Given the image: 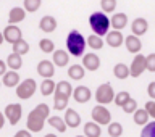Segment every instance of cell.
<instances>
[{
	"instance_id": "cell-22",
	"label": "cell",
	"mask_w": 155,
	"mask_h": 137,
	"mask_svg": "<svg viewBox=\"0 0 155 137\" xmlns=\"http://www.w3.org/2000/svg\"><path fill=\"white\" fill-rule=\"evenodd\" d=\"M102 134V126H99L94 121H89V123L84 124V135L86 137H100Z\"/></svg>"
},
{
	"instance_id": "cell-33",
	"label": "cell",
	"mask_w": 155,
	"mask_h": 137,
	"mask_svg": "<svg viewBox=\"0 0 155 137\" xmlns=\"http://www.w3.org/2000/svg\"><path fill=\"white\" fill-rule=\"evenodd\" d=\"M29 52V44L26 41H19L16 44H13V53H16V55H26Z\"/></svg>"
},
{
	"instance_id": "cell-20",
	"label": "cell",
	"mask_w": 155,
	"mask_h": 137,
	"mask_svg": "<svg viewBox=\"0 0 155 137\" xmlns=\"http://www.w3.org/2000/svg\"><path fill=\"white\" fill-rule=\"evenodd\" d=\"M68 61H70V53L65 52V50H55L53 52V55H52V63L55 66H66L68 65Z\"/></svg>"
},
{
	"instance_id": "cell-32",
	"label": "cell",
	"mask_w": 155,
	"mask_h": 137,
	"mask_svg": "<svg viewBox=\"0 0 155 137\" xmlns=\"http://www.w3.org/2000/svg\"><path fill=\"white\" fill-rule=\"evenodd\" d=\"M41 5H42V0H24L23 8H24V11H28V13H34L41 8Z\"/></svg>"
},
{
	"instance_id": "cell-16",
	"label": "cell",
	"mask_w": 155,
	"mask_h": 137,
	"mask_svg": "<svg viewBox=\"0 0 155 137\" xmlns=\"http://www.w3.org/2000/svg\"><path fill=\"white\" fill-rule=\"evenodd\" d=\"M107 44L113 48H118L124 44V36L121 34V31H108V34H107Z\"/></svg>"
},
{
	"instance_id": "cell-47",
	"label": "cell",
	"mask_w": 155,
	"mask_h": 137,
	"mask_svg": "<svg viewBox=\"0 0 155 137\" xmlns=\"http://www.w3.org/2000/svg\"><path fill=\"white\" fill-rule=\"evenodd\" d=\"M44 137H58L57 134H47V135H44Z\"/></svg>"
},
{
	"instance_id": "cell-4",
	"label": "cell",
	"mask_w": 155,
	"mask_h": 137,
	"mask_svg": "<svg viewBox=\"0 0 155 137\" xmlns=\"http://www.w3.org/2000/svg\"><path fill=\"white\" fill-rule=\"evenodd\" d=\"M95 100L99 105H108L115 100V90L111 87L110 82H105V84H100L95 90Z\"/></svg>"
},
{
	"instance_id": "cell-18",
	"label": "cell",
	"mask_w": 155,
	"mask_h": 137,
	"mask_svg": "<svg viewBox=\"0 0 155 137\" xmlns=\"http://www.w3.org/2000/svg\"><path fill=\"white\" fill-rule=\"evenodd\" d=\"M39 28H41V31L50 34L57 29V19L50 16V15H45V16H42L41 23H39Z\"/></svg>"
},
{
	"instance_id": "cell-28",
	"label": "cell",
	"mask_w": 155,
	"mask_h": 137,
	"mask_svg": "<svg viewBox=\"0 0 155 137\" xmlns=\"http://www.w3.org/2000/svg\"><path fill=\"white\" fill-rule=\"evenodd\" d=\"M55 87H57V84L52 79H44L42 84H41V94L45 95V97L55 94Z\"/></svg>"
},
{
	"instance_id": "cell-40",
	"label": "cell",
	"mask_w": 155,
	"mask_h": 137,
	"mask_svg": "<svg viewBox=\"0 0 155 137\" xmlns=\"http://www.w3.org/2000/svg\"><path fill=\"white\" fill-rule=\"evenodd\" d=\"M136 110H137V102H136L134 99H129V102L123 106V111H124V113H128V115L134 113Z\"/></svg>"
},
{
	"instance_id": "cell-7",
	"label": "cell",
	"mask_w": 155,
	"mask_h": 137,
	"mask_svg": "<svg viewBox=\"0 0 155 137\" xmlns=\"http://www.w3.org/2000/svg\"><path fill=\"white\" fill-rule=\"evenodd\" d=\"M5 119H8V123L12 126H16L19 123V119H21V115H23V108L19 103H10L5 106Z\"/></svg>"
},
{
	"instance_id": "cell-30",
	"label": "cell",
	"mask_w": 155,
	"mask_h": 137,
	"mask_svg": "<svg viewBox=\"0 0 155 137\" xmlns=\"http://www.w3.org/2000/svg\"><path fill=\"white\" fill-rule=\"evenodd\" d=\"M86 44L92 48V50H100V48L104 47V39L99 37V36H95V34H92V36L87 37Z\"/></svg>"
},
{
	"instance_id": "cell-31",
	"label": "cell",
	"mask_w": 155,
	"mask_h": 137,
	"mask_svg": "<svg viewBox=\"0 0 155 137\" xmlns=\"http://www.w3.org/2000/svg\"><path fill=\"white\" fill-rule=\"evenodd\" d=\"M68 100L70 99H66V97H63L60 94H53V108L58 110V111L65 110L68 106Z\"/></svg>"
},
{
	"instance_id": "cell-14",
	"label": "cell",
	"mask_w": 155,
	"mask_h": 137,
	"mask_svg": "<svg viewBox=\"0 0 155 137\" xmlns=\"http://www.w3.org/2000/svg\"><path fill=\"white\" fill-rule=\"evenodd\" d=\"M24 18H26V11H24V8L13 7L12 10H10V13H8V24H15V26H16L18 23L24 21Z\"/></svg>"
},
{
	"instance_id": "cell-48",
	"label": "cell",
	"mask_w": 155,
	"mask_h": 137,
	"mask_svg": "<svg viewBox=\"0 0 155 137\" xmlns=\"http://www.w3.org/2000/svg\"><path fill=\"white\" fill-rule=\"evenodd\" d=\"M76 137H86V135H76Z\"/></svg>"
},
{
	"instance_id": "cell-45",
	"label": "cell",
	"mask_w": 155,
	"mask_h": 137,
	"mask_svg": "<svg viewBox=\"0 0 155 137\" xmlns=\"http://www.w3.org/2000/svg\"><path fill=\"white\" fill-rule=\"evenodd\" d=\"M5 126V115L2 113V111H0V129H2Z\"/></svg>"
},
{
	"instance_id": "cell-15",
	"label": "cell",
	"mask_w": 155,
	"mask_h": 137,
	"mask_svg": "<svg viewBox=\"0 0 155 137\" xmlns=\"http://www.w3.org/2000/svg\"><path fill=\"white\" fill-rule=\"evenodd\" d=\"M65 124L66 128H78L81 124V116L78 111H74L73 108H66V113H65Z\"/></svg>"
},
{
	"instance_id": "cell-42",
	"label": "cell",
	"mask_w": 155,
	"mask_h": 137,
	"mask_svg": "<svg viewBox=\"0 0 155 137\" xmlns=\"http://www.w3.org/2000/svg\"><path fill=\"white\" fill-rule=\"evenodd\" d=\"M147 94H149L150 99L155 102V82H150V84H149V87H147Z\"/></svg>"
},
{
	"instance_id": "cell-36",
	"label": "cell",
	"mask_w": 155,
	"mask_h": 137,
	"mask_svg": "<svg viewBox=\"0 0 155 137\" xmlns=\"http://www.w3.org/2000/svg\"><path fill=\"white\" fill-rule=\"evenodd\" d=\"M129 99H131L129 94L123 90V92H120V94H116V95H115V100H113V102H115V103L118 105V106H121V108H123V106L129 102Z\"/></svg>"
},
{
	"instance_id": "cell-27",
	"label": "cell",
	"mask_w": 155,
	"mask_h": 137,
	"mask_svg": "<svg viewBox=\"0 0 155 137\" xmlns=\"http://www.w3.org/2000/svg\"><path fill=\"white\" fill-rule=\"evenodd\" d=\"M48 124L52 126V128H55L58 132H66V124L65 121H63V118H60V116H48Z\"/></svg>"
},
{
	"instance_id": "cell-12",
	"label": "cell",
	"mask_w": 155,
	"mask_h": 137,
	"mask_svg": "<svg viewBox=\"0 0 155 137\" xmlns=\"http://www.w3.org/2000/svg\"><path fill=\"white\" fill-rule=\"evenodd\" d=\"M82 68L87 71H97L100 68V58L92 52L87 53V55L82 57Z\"/></svg>"
},
{
	"instance_id": "cell-37",
	"label": "cell",
	"mask_w": 155,
	"mask_h": 137,
	"mask_svg": "<svg viewBox=\"0 0 155 137\" xmlns=\"http://www.w3.org/2000/svg\"><path fill=\"white\" fill-rule=\"evenodd\" d=\"M108 134H110V137H120L123 134V126L120 123H110L108 124Z\"/></svg>"
},
{
	"instance_id": "cell-39",
	"label": "cell",
	"mask_w": 155,
	"mask_h": 137,
	"mask_svg": "<svg viewBox=\"0 0 155 137\" xmlns=\"http://www.w3.org/2000/svg\"><path fill=\"white\" fill-rule=\"evenodd\" d=\"M145 70L155 73V53H150V55L145 57Z\"/></svg>"
},
{
	"instance_id": "cell-25",
	"label": "cell",
	"mask_w": 155,
	"mask_h": 137,
	"mask_svg": "<svg viewBox=\"0 0 155 137\" xmlns=\"http://www.w3.org/2000/svg\"><path fill=\"white\" fill-rule=\"evenodd\" d=\"M55 94H60L63 97H66V99H70L73 95V87L68 81H60L55 87Z\"/></svg>"
},
{
	"instance_id": "cell-19",
	"label": "cell",
	"mask_w": 155,
	"mask_h": 137,
	"mask_svg": "<svg viewBox=\"0 0 155 137\" xmlns=\"http://www.w3.org/2000/svg\"><path fill=\"white\" fill-rule=\"evenodd\" d=\"M126 24H128V16H126V13H115L110 19V26L113 28V31H121Z\"/></svg>"
},
{
	"instance_id": "cell-1",
	"label": "cell",
	"mask_w": 155,
	"mask_h": 137,
	"mask_svg": "<svg viewBox=\"0 0 155 137\" xmlns=\"http://www.w3.org/2000/svg\"><path fill=\"white\" fill-rule=\"evenodd\" d=\"M48 115H50V108H48V105L39 103L36 108L28 115L26 128H28L29 132H39V131H42L45 121L48 119Z\"/></svg>"
},
{
	"instance_id": "cell-44",
	"label": "cell",
	"mask_w": 155,
	"mask_h": 137,
	"mask_svg": "<svg viewBox=\"0 0 155 137\" xmlns=\"http://www.w3.org/2000/svg\"><path fill=\"white\" fill-rule=\"evenodd\" d=\"M7 63H5L3 60H0V76H3L5 74V73H7Z\"/></svg>"
},
{
	"instance_id": "cell-43",
	"label": "cell",
	"mask_w": 155,
	"mask_h": 137,
	"mask_svg": "<svg viewBox=\"0 0 155 137\" xmlns=\"http://www.w3.org/2000/svg\"><path fill=\"white\" fill-rule=\"evenodd\" d=\"M13 137H32V134L29 132V131H26V129H23V131H18V132L15 134Z\"/></svg>"
},
{
	"instance_id": "cell-13",
	"label": "cell",
	"mask_w": 155,
	"mask_h": 137,
	"mask_svg": "<svg viewBox=\"0 0 155 137\" xmlns=\"http://www.w3.org/2000/svg\"><path fill=\"white\" fill-rule=\"evenodd\" d=\"M149 29V23L147 19L144 18H136L133 23H131V31H133V36L139 37V36H144Z\"/></svg>"
},
{
	"instance_id": "cell-17",
	"label": "cell",
	"mask_w": 155,
	"mask_h": 137,
	"mask_svg": "<svg viewBox=\"0 0 155 137\" xmlns=\"http://www.w3.org/2000/svg\"><path fill=\"white\" fill-rule=\"evenodd\" d=\"M124 45H126L129 53H139L140 48H142V42H140L139 37H136V36L131 34V36L124 37Z\"/></svg>"
},
{
	"instance_id": "cell-49",
	"label": "cell",
	"mask_w": 155,
	"mask_h": 137,
	"mask_svg": "<svg viewBox=\"0 0 155 137\" xmlns=\"http://www.w3.org/2000/svg\"><path fill=\"white\" fill-rule=\"evenodd\" d=\"M0 84H2V82H0Z\"/></svg>"
},
{
	"instance_id": "cell-38",
	"label": "cell",
	"mask_w": 155,
	"mask_h": 137,
	"mask_svg": "<svg viewBox=\"0 0 155 137\" xmlns=\"http://www.w3.org/2000/svg\"><path fill=\"white\" fill-rule=\"evenodd\" d=\"M140 137H155V121L144 126L142 132H140Z\"/></svg>"
},
{
	"instance_id": "cell-41",
	"label": "cell",
	"mask_w": 155,
	"mask_h": 137,
	"mask_svg": "<svg viewBox=\"0 0 155 137\" xmlns=\"http://www.w3.org/2000/svg\"><path fill=\"white\" fill-rule=\"evenodd\" d=\"M144 108H145V111L149 113V116H150V118H152V119H155V102H153V100H149L147 103H145V106H144Z\"/></svg>"
},
{
	"instance_id": "cell-11",
	"label": "cell",
	"mask_w": 155,
	"mask_h": 137,
	"mask_svg": "<svg viewBox=\"0 0 155 137\" xmlns=\"http://www.w3.org/2000/svg\"><path fill=\"white\" fill-rule=\"evenodd\" d=\"M71 97L78 102V103H86V102L91 100L92 92H91L89 87H86V86H78L76 89H73V95Z\"/></svg>"
},
{
	"instance_id": "cell-23",
	"label": "cell",
	"mask_w": 155,
	"mask_h": 137,
	"mask_svg": "<svg viewBox=\"0 0 155 137\" xmlns=\"http://www.w3.org/2000/svg\"><path fill=\"white\" fill-rule=\"evenodd\" d=\"M86 74V70L82 68V65H71L68 68V76L73 81H81Z\"/></svg>"
},
{
	"instance_id": "cell-21",
	"label": "cell",
	"mask_w": 155,
	"mask_h": 137,
	"mask_svg": "<svg viewBox=\"0 0 155 137\" xmlns=\"http://www.w3.org/2000/svg\"><path fill=\"white\" fill-rule=\"evenodd\" d=\"M3 79H2V84L5 87H16L19 84V74H18V71H7L5 74L2 76Z\"/></svg>"
},
{
	"instance_id": "cell-6",
	"label": "cell",
	"mask_w": 155,
	"mask_h": 137,
	"mask_svg": "<svg viewBox=\"0 0 155 137\" xmlns=\"http://www.w3.org/2000/svg\"><path fill=\"white\" fill-rule=\"evenodd\" d=\"M92 119H94V123H97L99 126H108L111 123V113L110 110L107 108L104 105H97L92 108Z\"/></svg>"
},
{
	"instance_id": "cell-35",
	"label": "cell",
	"mask_w": 155,
	"mask_h": 137,
	"mask_svg": "<svg viewBox=\"0 0 155 137\" xmlns=\"http://www.w3.org/2000/svg\"><path fill=\"white\" fill-rule=\"evenodd\" d=\"M100 7L104 13H113L116 8V0H100Z\"/></svg>"
},
{
	"instance_id": "cell-46",
	"label": "cell",
	"mask_w": 155,
	"mask_h": 137,
	"mask_svg": "<svg viewBox=\"0 0 155 137\" xmlns=\"http://www.w3.org/2000/svg\"><path fill=\"white\" fill-rule=\"evenodd\" d=\"M5 41H3V34L2 32H0V45H2V44H3Z\"/></svg>"
},
{
	"instance_id": "cell-2",
	"label": "cell",
	"mask_w": 155,
	"mask_h": 137,
	"mask_svg": "<svg viewBox=\"0 0 155 137\" xmlns=\"http://www.w3.org/2000/svg\"><path fill=\"white\" fill-rule=\"evenodd\" d=\"M89 24H91V29L94 31L95 36L99 37H104L108 34V29H110V18L107 16L104 11H95L89 16Z\"/></svg>"
},
{
	"instance_id": "cell-5",
	"label": "cell",
	"mask_w": 155,
	"mask_h": 137,
	"mask_svg": "<svg viewBox=\"0 0 155 137\" xmlns=\"http://www.w3.org/2000/svg\"><path fill=\"white\" fill-rule=\"evenodd\" d=\"M36 89H37V84L34 79H26V81H21L19 84L16 86V95L19 97L21 100H28L36 94Z\"/></svg>"
},
{
	"instance_id": "cell-24",
	"label": "cell",
	"mask_w": 155,
	"mask_h": 137,
	"mask_svg": "<svg viewBox=\"0 0 155 137\" xmlns=\"http://www.w3.org/2000/svg\"><path fill=\"white\" fill-rule=\"evenodd\" d=\"M5 63H7V66L12 71H18L23 66V58H21V55H16V53H10Z\"/></svg>"
},
{
	"instance_id": "cell-26",
	"label": "cell",
	"mask_w": 155,
	"mask_h": 137,
	"mask_svg": "<svg viewBox=\"0 0 155 137\" xmlns=\"http://www.w3.org/2000/svg\"><path fill=\"white\" fill-rule=\"evenodd\" d=\"M133 115H134V123L137 124V126H145V124H149L150 116H149L147 111H145V108H137Z\"/></svg>"
},
{
	"instance_id": "cell-9",
	"label": "cell",
	"mask_w": 155,
	"mask_h": 137,
	"mask_svg": "<svg viewBox=\"0 0 155 137\" xmlns=\"http://www.w3.org/2000/svg\"><path fill=\"white\" fill-rule=\"evenodd\" d=\"M144 71H145V57L144 55H136L133 63H131V66H129V76L139 77Z\"/></svg>"
},
{
	"instance_id": "cell-8",
	"label": "cell",
	"mask_w": 155,
	"mask_h": 137,
	"mask_svg": "<svg viewBox=\"0 0 155 137\" xmlns=\"http://www.w3.org/2000/svg\"><path fill=\"white\" fill-rule=\"evenodd\" d=\"M3 41L5 42H10L13 45V44L19 42L23 39V34H21V29L18 26H15V24H8L7 28L3 29Z\"/></svg>"
},
{
	"instance_id": "cell-3",
	"label": "cell",
	"mask_w": 155,
	"mask_h": 137,
	"mask_svg": "<svg viewBox=\"0 0 155 137\" xmlns=\"http://www.w3.org/2000/svg\"><path fill=\"white\" fill-rule=\"evenodd\" d=\"M86 39L82 37L81 32L78 31H71L66 37V48L68 53L73 57H81L84 55V48H86Z\"/></svg>"
},
{
	"instance_id": "cell-29",
	"label": "cell",
	"mask_w": 155,
	"mask_h": 137,
	"mask_svg": "<svg viewBox=\"0 0 155 137\" xmlns=\"http://www.w3.org/2000/svg\"><path fill=\"white\" fill-rule=\"evenodd\" d=\"M113 74L118 77V79H126L129 76V66H126L124 63H118L113 68Z\"/></svg>"
},
{
	"instance_id": "cell-10",
	"label": "cell",
	"mask_w": 155,
	"mask_h": 137,
	"mask_svg": "<svg viewBox=\"0 0 155 137\" xmlns=\"http://www.w3.org/2000/svg\"><path fill=\"white\" fill-rule=\"evenodd\" d=\"M37 74L42 76L44 79H52L55 74V65L50 60H42L37 65Z\"/></svg>"
},
{
	"instance_id": "cell-34",
	"label": "cell",
	"mask_w": 155,
	"mask_h": 137,
	"mask_svg": "<svg viewBox=\"0 0 155 137\" xmlns=\"http://www.w3.org/2000/svg\"><path fill=\"white\" fill-rule=\"evenodd\" d=\"M39 48L44 53H52V52H55V44L50 39H42V41H39Z\"/></svg>"
}]
</instances>
